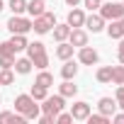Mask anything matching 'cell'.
<instances>
[{
    "instance_id": "cell-19",
    "label": "cell",
    "mask_w": 124,
    "mask_h": 124,
    "mask_svg": "<svg viewBox=\"0 0 124 124\" xmlns=\"http://www.w3.org/2000/svg\"><path fill=\"white\" fill-rule=\"evenodd\" d=\"M8 41L12 44V49H15V51H24V49H27V44H29L24 34H12V39H8Z\"/></svg>"
},
{
    "instance_id": "cell-4",
    "label": "cell",
    "mask_w": 124,
    "mask_h": 124,
    "mask_svg": "<svg viewBox=\"0 0 124 124\" xmlns=\"http://www.w3.org/2000/svg\"><path fill=\"white\" fill-rule=\"evenodd\" d=\"M63 100H66L63 95H54V97H51V95H46V97L41 100L44 105H39V107H41V112H44V114H49V117H54V119H56V114L66 107V102H63Z\"/></svg>"
},
{
    "instance_id": "cell-23",
    "label": "cell",
    "mask_w": 124,
    "mask_h": 124,
    "mask_svg": "<svg viewBox=\"0 0 124 124\" xmlns=\"http://www.w3.org/2000/svg\"><path fill=\"white\" fill-rule=\"evenodd\" d=\"M15 71H17L20 76H27V73L32 71V61H29V58H17V61H15Z\"/></svg>"
},
{
    "instance_id": "cell-9",
    "label": "cell",
    "mask_w": 124,
    "mask_h": 124,
    "mask_svg": "<svg viewBox=\"0 0 124 124\" xmlns=\"http://www.w3.org/2000/svg\"><path fill=\"white\" fill-rule=\"evenodd\" d=\"M68 41H71L76 49H80V46H85V44H88V32H83L80 27H73V29H71V34H68Z\"/></svg>"
},
{
    "instance_id": "cell-35",
    "label": "cell",
    "mask_w": 124,
    "mask_h": 124,
    "mask_svg": "<svg viewBox=\"0 0 124 124\" xmlns=\"http://www.w3.org/2000/svg\"><path fill=\"white\" fill-rule=\"evenodd\" d=\"M119 63H124V37L119 39Z\"/></svg>"
},
{
    "instance_id": "cell-31",
    "label": "cell",
    "mask_w": 124,
    "mask_h": 124,
    "mask_svg": "<svg viewBox=\"0 0 124 124\" xmlns=\"http://www.w3.org/2000/svg\"><path fill=\"white\" fill-rule=\"evenodd\" d=\"M0 54H3V56H15L17 51L12 49V44H10V41H3V44H0Z\"/></svg>"
},
{
    "instance_id": "cell-38",
    "label": "cell",
    "mask_w": 124,
    "mask_h": 124,
    "mask_svg": "<svg viewBox=\"0 0 124 124\" xmlns=\"http://www.w3.org/2000/svg\"><path fill=\"white\" fill-rule=\"evenodd\" d=\"M5 10V3H3V0H0V12H3Z\"/></svg>"
},
{
    "instance_id": "cell-37",
    "label": "cell",
    "mask_w": 124,
    "mask_h": 124,
    "mask_svg": "<svg viewBox=\"0 0 124 124\" xmlns=\"http://www.w3.org/2000/svg\"><path fill=\"white\" fill-rule=\"evenodd\" d=\"M66 3H68V5H71V8H76V5H78V3H80V0H66Z\"/></svg>"
},
{
    "instance_id": "cell-22",
    "label": "cell",
    "mask_w": 124,
    "mask_h": 124,
    "mask_svg": "<svg viewBox=\"0 0 124 124\" xmlns=\"http://www.w3.org/2000/svg\"><path fill=\"white\" fill-rule=\"evenodd\" d=\"M34 83H37V85H41V88H51V85H54V76H51L49 71H44V68H41V73L37 76V80H34Z\"/></svg>"
},
{
    "instance_id": "cell-30",
    "label": "cell",
    "mask_w": 124,
    "mask_h": 124,
    "mask_svg": "<svg viewBox=\"0 0 124 124\" xmlns=\"http://www.w3.org/2000/svg\"><path fill=\"white\" fill-rule=\"evenodd\" d=\"M114 100H117V107H119V109H124V85H117Z\"/></svg>"
},
{
    "instance_id": "cell-13",
    "label": "cell",
    "mask_w": 124,
    "mask_h": 124,
    "mask_svg": "<svg viewBox=\"0 0 124 124\" xmlns=\"http://www.w3.org/2000/svg\"><path fill=\"white\" fill-rule=\"evenodd\" d=\"M68 24H71V29L73 27H83L85 24V12L80 10V8H73L71 12H68V20H66Z\"/></svg>"
},
{
    "instance_id": "cell-10",
    "label": "cell",
    "mask_w": 124,
    "mask_h": 124,
    "mask_svg": "<svg viewBox=\"0 0 124 124\" xmlns=\"http://www.w3.org/2000/svg\"><path fill=\"white\" fill-rule=\"evenodd\" d=\"M97 109H100V114L112 117V114L117 112V100H112V97H100V100H97Z\"/></svg>"
},
{
    "instance_id": "cell-33",
    "label": "cell",
    "mask_w": 124,
    "mask_h": 124,
    "mask_svg": "<svg viewBox=\"0 0 124 124\" xmlns=\"http://www.w3.org/2000/svg\"><path fill=\"white\" fill-rule=\"evenodd\" d=\"M83 5L90 10V12H95V10H100V5H102V0H83Z\"/></svg>"
},
{
    "instance_id": "cell-20",
    "label": "cell",
    "mask_w": 124,
    "mask_h": 124,
    "mask_svg": "<svg viewBox=\"0 0 124 124\" xmlns=\"http://www.w3.org/2000/svg\"><path fill=\"white\" fill-rule=\"evenodd\" d=\"M76 93H78V85H73L71 80H63L58 88V95H63V97H73Z\"/></svg>"
},
{
    "instance_id": "cell-17",
    "label": "cell",
    "mask_w": 124,
    "mask_h": 124,
    "mask_svg": "<svg viewBox=\"0 0 124 124\" xmlns=\"http://www.w3.org/2000/svg\"><path fill=\"white\" fill-rule=\"evenodd\" d=\"M44 10H46V3H44V0H29V3H27V12H29L32 17L41 15Z\"/></svg>"
},
{
    "instance_id": "cell-26",
    "label": "cell",
    "mask_w": 124,
    "mask_h": 124,
    "mask_svg": "<svg viewBox=\"0 0 124 124\" xmlns=\"http://www.w3.org/2000/svg\"><path fill=\"white\" fill-rule=\"evenodd\" d=\"M29 95H32L34 100H44V97L49 95V88H41V85H37V83H34V85H32V93H29Z\"/></svg>"
},
{
    "instance_id": "cell-7",
    "label": "cell",
    "mask_w": 124,
    "mask_h": 124,
    "mask_svg": "<svg viewBox=\"0 0 124 124\" xmlns=\"http://www.w3.org/2000/svg\"><path fill=\"white\" fill-rule=\"evenodd\" d=\"M78 61H80L83 66H95L97 61H100V56H97L95 49H90V46L85 44V46H80V51H78Z\"/></svg>"
},
{
    "instance_id": "cell-29",
    "label": "cell",
    "mask_w": 124,
    "mask_h": 124,
    "mask_svg": "<svg viewBox=\"0 0 124 124\" xmlns=\"http://www.w3.org/2000/svg\"><path fill=\"white\" fill-rule=\"evenodd\" d=\"M71 122H73L71 112H63V109H61V112L56 114V124H71Z\"/></svg>"
},
{
    "instance_id": "cell-8",
    "label": "cell",
    "mask_w": 124,
    "mask_h": 124,
    "mask_svg": "<svg viewBox=\"0 0 124 124\" xmlns=\"http://www.w3.org/2000/svg\"><path fill=\"white\" fill-rule=\"evenodd\" d=\"M88 114H90V105H88V102H83V100L73 102V107H71V117H73V119L85 122V119H88Z\"/></svg>"
},
{
    "instance_id": "cell-34",
    "label": "cell",
    "mask_w": 124,
    "mask_h": 124,
    "mask_svg": "<svg viewBox=\"0 0 124 124\" xmlns=\"http://www.w3.org/2000/svg\"><path fill=\"white\" fill-rule=\"evenodd\" d=\"M37 119H39V124H56V119L49 117V114H41V117H37Z\"/></svg>"
},
{
    "instance_id": "cell-24",
    "label": "cell",
    "mask_w": 124,
    "mask_h": 124,
    "mask_svg": "<svg viewBox=\"0 0 124 124\" xmlns=\"http://www.w3.org/2000/svg\"><path fill=\"white\" fill-rule=\"evenodd\" d=\"M112 83L114 85H124V63L122 66H112Z\"/></svg>"
},
{
    "instance_id": "cell-36",
    "label": "cell",
    "mask_w": 124,
    "mask_h": 124,
    "mask_svg": "<svg viewBox=\"0 0 124 124\" xmlns=\"http://www.w3.org/2000/svg\"><path fill=\"white\" fill-rule=\"evenodd\" d=\"M112 122H117V124H124V112H119V114L114 112V114H112Z\"/></svg>"
},
{
    "instance_id": "cell-25",
    "label": "cell",
    "mask_w": 124,
    "mask_h": 124,
    "mask_svg": "<svg viewBox=\"0 0 124 124\" xmlns=\"http://www.w3.org/2000/svg\"><path fill=\"white\" fill-rule=\"evenodd\" d=\"M10 10L12 15H22L27 10V0H10Z\"/></svg>"
},
{
    "instance_id": "cell-18",
    "label": "cell",
    "mask_w": 124,
    "mask_h": 124,
    "mask_svg": "<svg viewBox=\"0 0 124 124\" xmlns=\"http://www.w3.org/2000/svg\"><path fill=\"white\" fill-rule=\"evenodd\" d=\"M107 34H109V39H122V37H124V29H122V20H112V24L107 27Z\"/></svg>"
},
{
    "instance_id": "cell-16",
    "label": "cell",
    "mask_w": 124,
    "mask_h": 124,
    "mask_svg": "<svg viewBox=\"0 0 124 124\" xmlns=\"http://www.w3.org/2000/svg\"><path fill=\"white\" fill-rule=\"evenodd\" d=\"M68 34H71V24L68 22L66 24H54V39L56 41H66Z\"/></svg>"
},
{
    "instance_id": "cell-41",
    "label": "cell",
    "mask_w": 124,
    "mask_h": 124,
    "mask_svg": "<svg viewBox=\"0 0 124 124\" xmlns=\"http://www.w3.org/2000/svg\"><path fill=\"white\" fill-rule=\"evenodd\" d=\"M122 5H124V3H122Z\"/></svg>"
},
{
    "instance_id": "cell-32",
    "label": "cell",
    "mask_w": 124,
    "mask_h": 124,
    "mask_svg": "<svg viewBox=\"0 0 124 124\" xmlns=\"http://www.w3.org/2000/svg\"><path fill=\"white\" fill-rule=\"evenodd\" d=\"M15 66V56H3L0 54V68H12Z\"/></svg>"
},
{
    "instance_id": "cell-27",
    "label": "cell",
    "mask_w": 124,
    "mask_h": 124,
    "mask_svg": "<svg viewBox=\"0 0 124 124\" xmlns=\"http://www.w3.org/2000/svg\"><path fill=\"white\" fill-rule=\"evenodd\" d=\"M12 83H15L12 71L10 68H3V71H0V85H12Z\"/></svg>"
},
{
    "instance_id": "cell-40",
    "label": "cell",
    "mask_w": 124,
    "mask_h": 124,
    "mask_svg": "<svg viewBox=\"0 0 124 124\" xmlns=\"http://www.w3.org/2000/svg\"><path fill=\"white\" fill-rule=\"evenodd\" d=\"M0 102H3V100H0Z\"/></svg>"
},
{
    "instance_id": "cell-5",
    "label": "cell",
    "mask_w": 124,
    "mask_h": 124,
    "mask_svg": "<svg viewBox=\"0 0 124 124\" xmlns=\"http://www.w3.org/2000/svg\"><path fill=\"white\" fill-rule=\"evenodd\" d=\"M100 15H102V20H122L124 17V5L122 3H102L100 5Z\"/></svg>"
},
{
    "instance_id": "cell-14",
    "label": "cell",
    "mask_w": 124,
    "mask_h": 124,
    "mask_svg": "<svg viewBox=\"0 0 124 124\" xmlns=\"http://www.w3.org/2000/svg\"><path fill=\"white\" fill-rule=\"evenodd\" d=\"M73 44L71 41H58V46H56V56L61 58V61H68V58H73Z\"/></svg>"
},
{
    "instance_id": "cell-15",
    "label": "cell",
    "mask_w": 124,
    "mask_h": 124,
    "mask_svg": "<svg viewBox=\"0 0 124 124\" xmlns=\"http://www.w3.org/2000/svg\"><path fill=\"white\" fill-rule=\"evenodd\" d=\"M8 122H12V124H24L27 117L20 114V112H0V124H8Z\"/></svg>"
},
{
    "instance_id": "cell-12",
    "label": "cell",
    "mask_w": 124,
    "mask_h": 124,
    "mask_svg": "<svg viewBox=\"0 0 124 124\" xmlns=\"http://www.w3.org/2000/svg\"><path fill=\"white\" fill-rule=\"evenodd\" d=\"M78 76V63H76V61H63V66H61V78H63V80H73Z\"/></svg>"
},
{
    "instance_id": "cell-11",
    "label": "cell",
    "mask_w": 124,
    "mask_h": 124,
    "mask_svg": "<svg viewBox=\"0 0 124 124\" xmlns=\"http://www.w3.org/2000/svg\"><path fill=\"white\" fill-rule=\"evenodd\" d=\"M83 27H88L93 34H97V32L105 29V20H102V15H95V12H93L90 17H85V24H83Z\"/></svg>"
},
{
    "instance_id": "cell-6",
    "label": "cell",
    "mask_w": 124,
    "mask_h": 124,
    "mask_svg": "<svg viewBox=\"0 0 124 124\" xmlns=\"http://www.w3.org/2000/svg\"><path fill=\"white\" fill-rule=\"evenodd\" d=\"M8 29H10L12 34H27V32H32V20L20 17V15H12V17L8 20Z\"/></svg>"
},
{
    "instance_id": "cell-1",
    "label": "cell",
    "mask_w": 124,
    "mask_h": 124,
    "mask_svg": "<svg viewBox=\"0 0 124 124\" xmlns=\"http://www.w3.org/2000/svg\"><path fill=\"white\" fill-rule=\"evenodd\" d=\"M15 112L24 114L27 119H37L39 112H41V107L37 105V100H34L32 95H17V97H15Z\"/></svg>"
},
{
    "instance_id": "cell-3",
    "label": "cell",
    "mask_w": 124,
    "mask_h": 124,
    "mask_svg": "<svg viewBox=\"0 0 124 124\" xmlns=\"http://www.w3.org/2000/svg\"><path fill=\"white\" fill-rule=\"evenodd\" d=\"M54 24H56V15H54V12H46V10L32 20V29H34L37 34H46V32H51Z\"/></svg>"
},
{
    "instance_id": "cell-28",
    "label": "cell",
    "mask_w": 124,
    "mask_h": 124,
    "mask_svg": "<svg viewBox=\"0 0 124 124\" xmlns=\"http://www.w3.org/2000/svg\"><path fill=\"white\" fill-rule=\"evenodd\" d=\"M85 122L88 124H109V117H105V114H88Z\"/></svg>"
},
{
    "instance_id": "cell-39",
    "label": "cell",
    "mask_w": 124,
    "mask_h": 124,
    "mask_svg": "<svg viewBox=\"0 0 124 124\" xmlns=\"http://www.w3.org/2000/svg\"><path fill=\"white\" fill-rule=\"evenodd\" d=\"M122 29H124V17H122Z\"/></svg>"
},
{
    "instance_id": "cell-21",
    "label": "cell",
    "mask_w": 124,
    "mask_h": 124,
    "mask_svg": "<svg viewBox=\"0 0 124 124\" xmlns=\"http://www.w3.org/2000/svg\"><path fill=\"white\" fill-rule=\"evenodd\" d=\"M95 78H97V83H112V66H102V68H97Z\"/></svg>"
},
{
    "instance_id": "cell-2",
    "label": "cell",
    "mask_w": 124,
    "mask_h": 124,
    "mask_svg": "<svg viewBox=\"0 0 124 124\" xmlns=\"http://www.w3.org/2000/svg\"><path fill=\"white\" fill-rule=\"evenodd\" d=\"M27 58L32 61V66L39 68V71L49 66V54H46V46H44L41 41H32V44H27Z\"/></svg>"
}]
</instances>
